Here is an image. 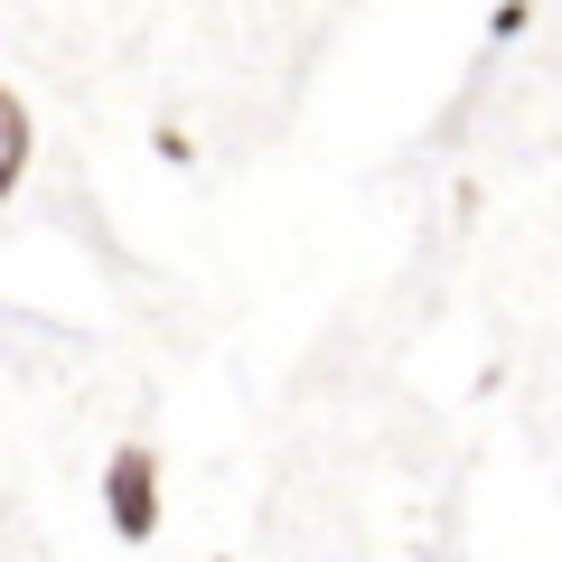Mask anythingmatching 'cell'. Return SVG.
Wrapping results in <instances>:
<instances>
[{
	"label": "cell",
	"mask_w": 562,
	"mask_h": 562,
	"mask_svg": "<svg viewBox=\"0 0 562 562\" xmlns=\"http://www.w3.org/2000/svg\"><path fill=\"white\" fill-rule=\"evenodd\" d=\"M103 516H113L122 543L160 535V450L150 441H122L113 460H103Z\"/></svg>",
	"instance_id": "6da1fadb"
},
{
	"label": "cell",
	"mask_w": 562,
	"mask_h": 562,
	"mask_svg": "<svg viewBox=\"0 0 562 562\" xmlns=\"http://www.w3.org/2000/svg\"><path fill=\"white\" fill-rule=\"evenodd\" d=\"M20 169H29V103L0 85V206H10V188H20Z\"/></svg>",
	"instance_id": "7a4b0ae2"
}]
</instances>
